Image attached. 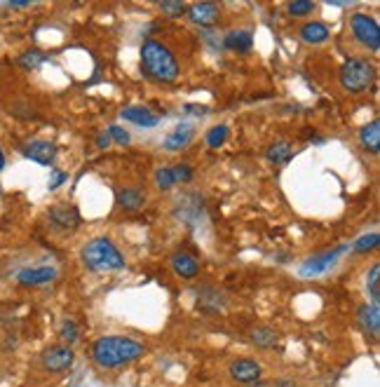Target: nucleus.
Wrapping results in <instances>:
<instances>
[{"label":"nucleus","mask_w":380,"mask_h":387,"mask_svg":"<svg viewBox=\"0 0 380 387\" xmlns=\"http://www.w3.org/2000/svg\"><path fill=\"white\" fill-rule=\"evenodd\" d=\"M185 111H192V115H207V108H204V106H192V103L185 106Z\"/></svg>","instance_id":"36"},{"label":"nucleus","mask_w":380,"mask_h":387,"mask_svg":"<svg viewBox=\"0 0 380 387\" xmlns=\"http://www.w3.org/2000/svg\"><path fill=\"white\" fill-rule=\"evenodd\" d=\"M228 373H230V378H233L235 383L251 385V383H259V380H261V376H263V366H261L256 359L240 357V359L230 361Z\"/></svg>","instance_id":"8"},{"label":"nucleus","mask_w":380,"mask_h":387,"mask_svg":"<svg viewBox=\"0 0 380 387\" xmlns=\"http://www.w3.org/2000/svg\"><path fill=\"white\" fill-rule=\"evenodd\" d=\"M192 137H195V125H190V122H181V125H176L169 134H167L162 146H165V151H169V153L181 151V148H185L190 144Z\"/></svg>","instance_id":"13"},{"label":"nucleus","mask_w":380,"mask_h":387,"mask_svg":"<svg viewBox=\"0 0 380 387\" xmlns=\"http://www.w3.org/2000/svg\"><path fill=\"white\" fill-rule=\"evenodd\" d=\"M108 146H111V137H108V132H101L99 137H96V148H101V151H106Z\"/></svg>","instance_id":"35"},{"label":"nucleus","mask_w":380,"mask_h":387,"mask_svg":"<svg viewBox=\"0 0 380 387\" xmlns=\"http://www.w3.org/2000/svg\"><path fill=\"white\" fill-rule=\"evenodd\" d=\"M22 153H24V158L33 160V162L43 165V167H50L56 160V146L52 141H45V139L29 141Z\"/></svg>","instance_id":"9"},{"label":"nucleus","mask_w":380,"mask_h":387,"mask_svg":"<svg viewBox=\"0 0 380 387\" xmlns=\"http://www.w3.org/2000/svg\"><path fill=\"white\" fill-rule=\"evenodd\" d=\"M75 352L70 345H50L47 350L40 354V364L45 371L50 373H63L73 366Z\"/></svg>","instance_id":"7"},{"label":"nucleus","mask_w":380,"mask_h":387,"mask_svg":"<svg viewBox=\"0 0 380 387\" xmlns=\"http://www.w3.org/2000/svg\"><path fill=\"white\" fill-rule=\"evenodd\" d=\"M120 115L127 122H134V125H139V127H155L160 122V115L153 113L151 108H146V106H127V108H122Z\"/></svg>","instance_id":"17"},{"label":"nucleus","mask_w":380,"mask_h":387,"mask_svg":"<svg viewBox=\"0 0 380 387\" xmlns=\"http://www.w3.org/2000/svg\"><path fill=\"white\" fill-rule=\"evenodd\" d=\"M50 228L56 232H73L80 228V211L73 204H52L47 211Z\"/></svg>","instance_id":"6"},{"label":"nucleus","mask_w":380,"mask_h":387,"mask_svg":"<svg viewBox=\"0 0 380 387\" xmlns=\"http://www.w3.org/2000/svg\"><path fill=\"white\" fill-rule=\"evenodd\" d=\"M172 268H174V273L178 277H183V280H195L199 273L197 258L185 254V251H176V254L172 256Z\"/></svg>","instance_id":"16"},{"label":"nucleus","mask_w":380,"mask_h":387,"mask_svg":"<svg viewBox=\"0 0 380 387\" xmlns=\"http://www.w3.org/2000/svg\"><path fill=\"white\" fill-rule=\"evenodd\" d=\"M359 144L364 146V151L378 155L380 151V122L378 120H371L369 125L362 127V132H359Z\"/></svg>","instance_id":"20"},{"label":"nucleus","mask_w":380,"mask_h":387,"mask_svg":"<svg viewBox=\"0 0 380 387\" xmlns=\"http://www.w3.org/2000/svg\"><path fill=\"white\" fill-rule=\"evenodd\" d=\"M115 199H118V206L122 211H139L146 204V192L137 185H125V188L115 192Z\"/></svg>","instance_id":"14"},{"label":"nucleus","mask_w":380,"mask_h":387,"mask_svg":"<svg viewBox=\"0 0 380 387\" xmlns=\"http://www.w3.org/2000/svg\"><path fill=\"white\" fill-rule=\"evenodd\" d=\"M251 343L256 347H261V350H273V347L280 343V335H277L275 328H270V326H256L254 331H251Z\"/></svg>","instance_id":"22"},{"label":"nucleus","mask_w":380,"mask_h":387,"mask_svg":"<svg viewBox=\"0 0 380 387\" xmlns=\"http://www.w3.org/2000/svg\"><path fill=\"white\" fill-rule=\"evenodd\" d=\"M45 59H47V56H45L40 50H29L19 56V66L26 68V70H36L38 66H43Z\"/></svg>","instance_id":"25"},{"label":"nucleus","mask_w":380,"mask_h":387,"mask_svg":"<svg viewBox=\"0 0 380 387\" xmlns=\"http://www.w3.org/2000/svg\"><path fill=\"white\" fill-rule=\"evenodd\" d=\"M301 38L307 45H321L331 38V29L324 22H307L301 26Z\"/></svg>","instance_id":"18"},{"label":"nucleus","mask_w":380,"mask_h":387,"mask_svg":"<svg viewBox=\"0 0 380 387\" xmlns=\"http://www.w3.org/2000/svg\"><path fill=\"white\" fill-rule=\"evenodd\" d=\"M197 308L202 310V312L207 314H214V312H221L225 308V296L218 291V289H211V287H204L197 291Z\"/></svg>","instance_id":"15"},{"label":"nucleus","mask_w":380,"mask_h":387,"mask_svg":"<svg viewBox=\"0 0 380 387\" xmlns=\"http://www.w3.org/2000/svg\"><path fill=\"white\" fill-rule=\"evenodd\" d=\"M350 31L354 36V40L362 45L364 50H371V52H378L380 47V29H378V22L369 15H352L350 17Z\"/></svg>","instance_id":"5"},{"label":"nucleus","mask_w":380,"mask_h":387,"mask_svg":"<svg viewBox=\"0 0 380 387\" xmlns=\"http://www.w3.org/2000/svg\"><path fill=\"white\" fill-rule=\"evenodd\" d=\"M357 319H359V326H362L369 335L380 333V310H378V305H373V303L369 305V303H366V305H362L357 310Z\"/></svg>","instance_id":"19"},{"label":"nucleus","mask_w":380,"mask_h":387,"mask_svg":"<svg viewBox=\"0 0 380 387\" xmlns=\"http://www.w3.org/2000/svg\"><path fill=\"white\" fill-rule=\"evenodd\" d=\"M228 139V127L225 125H216L207 132V146L209 148H221Z\"/></svg>","instance_id":"27"},{"label":"nucleus","mask_w":380,"mask_h":387,"mask_svg":"<svg viewBox=\"0 0 380 387\" xmlns=\"http://www.w3.org/2000/svg\"><path fill=\"white\" fill-rule=\"evenodd\" d=\"M172 174H174V181H176V183H190L192 176H195V169L183 162V165H174Z\"/></svg>","instance_id":"31"},{"label":"nucleus","mask_w":380,"mask_h":387,"mask_svg":"<svg viewBox=\"0 0 380 387\" xmlns=\"http://www.w3.org/2000/svg\"><path fill=\"white\" fill-rule=\"evenodd\" d=\"M378 232H371V235H364V237H359L357 242H354V251H357V254H366V251H373L378 247Z\"/></svg>","instance_id":"30"},{"label":"nucleus","mask_w":380,"mask_h":387,"mask_svg":"<svg viewBox=\"0 0 380 387\" xmlns=\"http://www.w3.org/2000/svg\"><path fill=\"white\" fill-rule=\"evenodd\" d=\"M5 169V153H3V148H0V172Z\"/></svg>","instance_id":"37"},{"label":"nucleus","mask_w":380,"mask_h":387,"mask_svg":"<svg viewBox=\"0 0 380 387\" xmlns=\"http://www.w3.org/2000/svg\"><path fill=\"white\" fill-rule=\"evenodd\" d=\"M56 280V270L52 266H38V268H24L17 273V282L22 287H43Z\"/></svg>","instance_id":"11"},{"label":"nucleus","mask_w":380,"mask_h":387,"mask_svg":"<svg viewBox=\"0 0 380 387\" xmlns=\"http://www.w3.org/2000/svg\"><path fill=\"white\" fill-rule=\"evenodd\" d=\"M347 247L343 244V247H336L333 251H326V254H321V256H314V258H310V261H305L301 266V275L303 277H314V275H321L324 273V270H328L333 266V263H336V258L343 254Z\"/></svg>","instance_id":"12"},{"label":"nucleus","mask_w":380,"mask_h":387,"mask_svg":"<svg viewBox=\"0 0 380 387\" xmlns=\"http://www.w3.org/2000/svg\"><path fill=\"white\" fill-rule=\"evenodd\" d=\"M108 137H111V141H115L118 146H127L132 141V137L127 134V129H122L118 125H113V127H108Z\"/></svg>","instance_id":"32"},{"label":"nucleus","mask_w":380,"mask_h":387,"mask_svg":"<svg viewBox=\"0 0 380 387\" xmlns=\"http://www.w3.org/2000/svg\"><path fill=\"white\" fill-rule=\"evenodd\" d=\"M223 45L233 52H249L251 45H254V36H251V31H242V29L230 31V33H225Z\"/></svg>","instance_id":"21"},{"label":"nucleus","mask_w":380,"mask_h":387,"mask_svg":"<svg viewBox=\"0 0 380 387\" xmlns=\"http://www.w3.org/2000/svg\"><path fill=\"white\" fill-rule=\"evenodd\" d=\"M314 8L317 5L310 3V0H294V3H289V15H294V17H307V15H312Z\"/></svg>","instance_id":"29"},{"label":"nucleus","mask_w":380,"mask_h":387,"mask_svg":"<svg viewBox=\"0 0 380 387\" xmlns=\"http://www.w3.org/2000/svg\"><path fill=\"white\" fill-rule=\"evenodd\" d=\"M146 354V347L127 335H104L92 345V359L101 369H118Z\"/></svg>","instance_id":"1"},{"label":"nucleus","mask_w":380,"mask_h":387,"mask_svg":"<svg viewBox=\"0 0 380 387\" xmlns=\"http://www.w3.org/2000/svg\"><path fill=\"white\" fill-rule=\"evenodd\" d=\"M155 185L158 190L162 192H169L174 185H176V181H174V174H172V167H160V169H155Z\"/></svg>","instance_id":"26"},{"label":"nucleus","mask_w":380,"mask_h":387,"mask_svg":"<svg viewBox=\"0 0 380 387\" xmlns=\"http://www.w3.org/2000/svg\"><path fill=\"white\" fill-rule=\"evenodd\" d=\"M294 158V146L289 141H277L268 148V160L275 165H287Z\"/></svg>","instance_id":"23"},{"label":"nucleus","mask_w":380,"mask_h":387,"mask_svg":"<svg viewBox=\"0 0 380 387\" xmlns=\"http://www.w3.org/2000/svg\"><path fill=\"white\" fill-rule=\"evenodd\" d=\"M141 70L155 82L162 85H172L178 80V61L174 56V52L167 47L165 43L148 38L141 45Z\"/></svg>","instance_id":"2"},{"label":"nucleus","mask_w":380,"mask_h":387,"mask_svg":"<svg viewBox=\"0 0 380 387\" xmlns=\"http://www.w3.org/2000/svg\"><path fill=\"white\" fill-rule=\"evenodd\" d=\"M160 8H162L165 15H169V17H181L183 12H185V5L183 3H162Z\"/></svg>","instance_id":"33"},{"label":"nucleus","mask_w":380,"mask_h":387,"mask_svg":"<svg viewBox=\"0 0 380 387\" xmlns=\"http://www.w3.org/2000/svg\"><path fill=\"white\" fill-rule=\"evenodd\" d=\"M366 291H369L373 305H380V263H373L366 273Z\"/></svg>","instance_id":"24"},{"label":"nucleus","mask_w":380,"mask_h":387,"mask_svg":"<svg viewBox=\"0 0 380 387\" xmlns=\"http://www.w3.org/2000/svg\"><path fill=\"white\" fill-rule=\"evenodd\" d=\"M59 338L63 340V345H70L78 340V324L73 319H63V324L59 328Z\"/></svg>","instance_id":"28"},{"label":"nucleus","mask_w":380,"mask_h":387,"mask_svg":"<svg viewBox=\"0 0 380 387\" xmlns=\"http://www.w3.org/2000/svg\"><path fill=\"white\" fill-rule=\"evenodd\" d=\"M185 12H188L190 22L202 26V29H209V26L218 24V19H221V5L218 3H195L190 8H185Z\"/></svg>","instance_id":"10"},{"label":"nucleus","mask_w":380,"mask_h":387,"mask_svg":"<svg viewBox=\"0 0 380 387\" xmlns=\"http://www.w3.org/2000/svg\"><path fill=\"white\" fill-rule=\"evenodd\" d=\"M80 261L92 273H118L125 268V256L108 237H94V240L82 244Z\"/></svg>","instance_id":"3"},{"label":"nucleus","mask_w":380,"mask_h":387,"mask_svg":"<svg viewBox=\"0 0 380 387\" xmlns=\"http://www.w3.org/2000/svg\"><path fill=\"white\" fill-rule=\"evenodd\" d=\"M376 75H378L376 63L357 56V59H347L343 66H340L338 77H340V85H343L347 94H364L373 87Z\"/></svg>","instance_id":"4"},{"label":"nucleus","mask_w":380,"mask_h":387,"mask_svg":"<svg viewBox=\"0 0 380 387\" xmlns=\"http://www.w3.org/2000/svg\"><path fill=\"white\" fill-rule=\"evenodd\" d=\"M68 176L63 172H59V169H54V174H52V179H50V190H56L59 188V185L63 183V181H66Z\"/></svg>","instance_id":"34"}]
</instances>
